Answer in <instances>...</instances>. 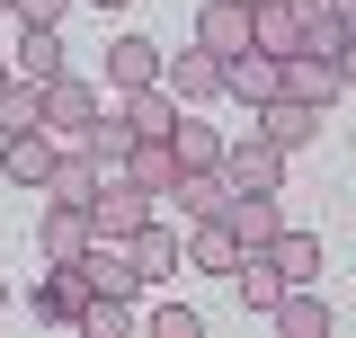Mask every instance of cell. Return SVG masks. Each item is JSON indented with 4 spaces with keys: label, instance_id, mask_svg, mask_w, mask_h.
I'll use <instances>...</instances> for the list:
<instances>
[{
    "label": "cell",
    "instance_id": "5b68a950",
    "mask_svg": "<svg viewBox=\"0 0 356 338\" xmlns=\"http://www.w3.org/2000/svg\"><path fill=\"white\" fill-rule=\"evenodd\" d=\"M250 134L259 143H276V152H303V143H321V107H303V98H267V107H250Z\"/></svg>",
    "mask_w": 356,
    "mask_h": 338
},
{
    "label": "cell",
    "instance_id": "9a60e30c",
    "mask_svg": "<svg viewBox=\"0 0 356 338\" xmlns=\"http://www.w3.org/2000/svg\"><path fill=\"white\" fill-rule=\"evenodd\" d=\"M267 321H276L285 338H330V303H321V285H285Z\"/></svg>",
    "mask_w": 356,
    "mask_h": 338
},
{
    "label": "cell",
    "instance_id": "4316f807",
    "mask_svg": "<svg viewBox=\"0 0 356 338\" xmlns=\"http://www.w3.org/2000/svg\"><path fill=\"white\" fill-rule=\"evenodd\" d=\"M81 143H89V161H98V169H125V152H134V125L116 116V107H98V125H89Z\"/></svg>",
    "mask_w": 356,
    "mask_h": 338
},
{
    "label": "cell",
    "instance_id": "e575fe53",
    "mask_svg": "<svg viewBox=\"0 0 356 338\" xmlns=\"http://www.w3.org/2000/svg\"><path fill=\"white\" fill-rule=\"evenodd\" d=\"M98 9H125V0H98Z\"/></svg>",
    "mask_w": 356,
    "mask_h": 338
},
{
    "label": "cell",
    "instance_id": "44dd1931",
    "mask_svg": "<svg viewBox=\"0 0 356 338\" xmlns=\"http://www.w3.org/2000/svg\"><path fill=\"white\" fill-rule=\"evenodd\" d=\"M125 178H143L152 196H170V178H178V152H170V134H134V152H125Z\"/></svg>",
    "mask_w": 356,
    "mask_h": 338
},
{
    "label": "cell",
    "instance_id": "e0dca14e",
    "mask_svg": "<svg viewBox=\"0 0 356 338\" xmlns=\"http://www.w3.org/2000/svg\"><path fill=\"white\" fill-rule=\"evenodd\" d=\"M267 267L285 285H321V232H276L267 241Z\"/></svg>",
    "mask_w": 356,
    "mask_h": 338
},
{
    "label": "cell",
    "instance_id": "2e32d148",
    "mask_svg": "<svg viewBox=\"0 0 356 338\" xmlns=\"http://www.w3.org/2000/svg\"><path fill=\"white\" fill-rule=\"evenodd\" d=\"M170 196H178V214H187V223H205V214L232 205V178H222V169H178Z\"/></svg>",
    "mask_w": 356,
    "mask_h": 338
},
{
    "label": "cell",
    "instance_id": "484cf974",
    "mask_svg": "<svg viewBox=\"0 0 356 338\" xmlns=\"http://www.w3.org/2000/svg\"><path fill=\"white\" fill-rule=\"evenodd\" d=\"M232 285H241V312H276V294H285V276L267 267V250H241Z\"/></svg>",
    "mask_w": 356,
    "mask_h": 338
},
{
    "label": "cell",
    "instance_id": "7402d4cb",
    "mask_svg": "<svg viewBox=\"0 0 356 338\" xmlns=\"http://www.w3.org/2000/svg\"><path fill=\"white\" fill-rule=\"evenodd\" d=\"M125 250H134V267H143V285H152V276H178V267H187V241H178V232H161V223H143Z\"/></svg>",
    "mask_w": 356,
    "mask_h": 338
},
{
    "label": "cell",
    "instance_id": "9c48e42d",
    "mask_svg": "<svg viewBox=\"0 0 356 338\" xmlns=\"http://www.w3.org/2000/svg\"><path fill=\"white\" fill-rule=\"evenodd\" d=\"M98 178H107V169L89 161V143H63L54 169H44V196H54V205H89V196H98Z\"/></svg>",
    "mask_w": 356,
    "mask_h": 338
},
{
    "label": "cell",
    "instance_id": "d4e9b609",
    "mask_svg": "<svg viewBox=\"0 0 356 338\" xmlns=\"http://www.w3.org/2000/svg\"><path fill=\"white\" fill-rule=\"evenodd\" d=\"M116 116H125L134 134H170V125H178V98H170L161 81H143V89H125V107H116Z\"/></svg>",
    "mask_w": 356,
    "mask_h": 338
},
{
    "label": "cell",
    "instance_id": "8992f818",
    "mask_svg": "<svg viewBox=\"0 0 356 338\" xmlns=\"http://www.w3.org/2000/svg\"><path fill=\"white\" fill-rule=\"evenodd\" d=\"M161 89H170L178 107H205V98H222V54H205V45L161 54Z\"/></svg>",
    "mask_w": 356,
    "mask_h": 338
},
{
    "label": "cell",
    "instance_id": "5bb4252c",
    "mask_svg": "<svg viewBox=\"0 0 356 338\" xmlns=\"http://www.w3.org/2000/svg\"><path fill=\"white\" fill-rule=\"evenodd\" d=\"M81 267H89V285H98V294H143V267H134L125 241H89Z\"/></svg>",
    "mask_w": 356,
    "mask_h": 338
},
{
    "label": "cell",
    "instance_id": "7a4b0ae2",
    "mask_svg": "<svg viewBox=\"0 0 356 338\" xmlns=\"http://www.w3.org/2000/svg\"><path fill=\"white\" fill-rule=\"evenodd\" d=\"M89 294H98V285H89V267L81 258H44L36 267V321H54V330H81V312H89Z\"/></svg>",
    "mask_w": 356,
    "mask_h": 338
},
{
    "label": "cell",
    "instance_id": "f1b7e54d",
    "mask_svg": "<svg viewBox=\"0 0 356 338\" xmlns=\"http://www.w3.org/2000/svg\"><path fill=\"white\" fill-rule=\"evenodd\" d=\"M152 338H205V321H196L187 303H161V312H152Z\"/></svg>",
    "mask_w": 356,
    "mask_h": 338
},
{
    "label": "cell",
    "instance_id": "7c38bea8",
    "mask_svg": "<svg viewBox=\"0 0 356 338\" xmlns=\"http://www.w3.org/2000/svg\"><path fill=\"white\" fill-rule=\"evenodd\" d=\"M222 223H232V241H241V250H267V241L285 232V214H276V196H241V187H232V205H222Z\"/></svg>",
    "mask_w": 356,
    "mask_h": 338
},
{
    "label": "cell",
    "instance_id": "30bf717a",
    "mask_svg": "<svg viewBox=\"0 0 356 338\" xmlns=\"http://www.w3.org/2000/svg\"><path fill=\"white\" fill-rule=\"evenodd\" d=\"M196 45L205 54H250V0H205L196 9Z\"/></svg>",
    "mask_w": 356,
    "mask_h": 338
},
{
    "label": "cell",
    "instance_id": "836d02e7",
    "mask_svg": "<svg viewBox=\"0 0 356 338\" xmlns=\"http://www.w3.org/2000/svg\"><path fill=\"white\" fill-rule=\"evenodd\" d=\"M0 89H9V54H0Z\"/></svg>",
    "mask_w": 356,
    "mask_h": 338
},
{
    "label": "cell",
    "instance_id": "cb8c5ba5",
    "mask_svg": "<svg viewBox=\"0 0 356 338\" xmlns=\"http://www.w3.org/2000/svg\"><path fill=\"white\" fill-rule=\"evenodd\" d=\"M170 152H178V169H222V134H214V125H196V107H178Z\"/></svg>",
    "mask_w": 356,
    "mask_h": 338
},
{
    "label": "cell",
    "instance_id": "d6a6232c",
    "mask_svg": "<svg viewBox=\"0 0 356 338\" xmlns=\"http://www.w3.org/2000/svg\"><path fill=\"white\" fill-rule=\"evenodd\" d=\"M294 9H303V18H312V9H330V0H294Z\"/></svg>",
    "mask_w": 356,
    "mask_h": 338
},
{
    "label": "cell",
    "instance_id": "6da1fadb",
    "mask_svg": "<svg viewBox=\"0 0 356 338\" xmlns=\"http://www.w3.org/2000/svg\"><path fill=\"white\" fill-rule=\"evenodd\" d=\"M143 223H152V187L125 178V169H107L98 196H89V232H98V241H134Z\"/></svg>",
    "mask_w": 356,
    "mask_h": 338
},
{
    "label": "cell",
    "instance_id": "277c9868",
    "mask_svg": "<svg viewBox=\"0 0 356 338\" xmlns=\"http://www.w3.org/2000/svg\"><path fill=\"white\" fill-rule=\"evenodd\" d=\"M98 107H107V98H98L89 81H72V72L44 81V134H54V143H81V134L98 125Z\"/></svg>",
    "mask_w": 356,
    "mask_h": 338
},
{
    "label": "cell",
    "instance_id": "83f0119b",
    "mask_svg": "<svg viewBox=\"0 0 356 338\" xmlns=\"http://www.w3.org/2000/svg\"><path fill=\"white\" fill-rule=\"evenodd\" d=\"M27 125H44V89L9 72V89H0V134H27Z\"/></svg>",
    "mask_w": 356,
    "mask_h": 338
},
{
    "label": "cell",
    "instance_id": "f546056e",
    "mask_svg": "<svg viewBox=\"0 0 356 338\" xmlns=\"http://www.w3.org/2000/svg\"><path fill=\"white\" fill-rule=\"evenodd\" d=\"M9 9H18V27H63L72 0H9Z\"/></svg>",
    "mask_w": 356,
    "mask_h": 338
},
{
    "label": "cell",
    "instance_id": "8d00e7d4",
    "mask_svg": "<svg viewBox=\"0 0 356 338\" xmlns=\"http://www.w3.org/2000/svg\"><path fill=\"white\" fill-rule=\"evenodd\" d=\"M250 9H259V0H250Z\"/></svg>",
    "mask_w": 356,
    "mask_h": 338
},
{
    "label": "cell",
    "instance_id": "ffe728a7",
    "mask_svg": "<svg viewBox=\"0 0 356 338\" xmlns=\"http://www.w3.org/2000/svg\"><path fill=\"white\" fill-rule=\"evenodd\" d=\"M143 81H161V45L152 36H116L107 45V89H143Z\"/></svg>",
    "mask_w": 356,
    "mask_h": 338
},
{
    "label": "cell",
    "instance_id": "52a82bcc",
    "mask_svg": "<svg viewBox=\"0 0 356 338\" xmlns=\"http://www.w3.org/2000/svg\"><path fill=\"white\" fill-rule=\"evenodd\" d=\"M222 89H232L241 107H267V98L285 89V63H276V54H259V45H250V54H222Z\"/></svg>",
    "mask_w": 356,
    "mask_h": 338
},
{
    "label": "cell",
    "instance_id": "74e56055",
    "mask_svg": "<svg viewBox=\"0 0 356 338\" xmlns=\"http://www.w3.org/2000/svg\"><path fill=\"white\" fill-rule=\"evenodd\" d=\"M0 9H9V0H0Z\"/></svg>",
    "mask_w": 356,
    "mask_h": 338
},
{
    "label": "cell",
    "instance_id": "4fadbf2b",
    "mask_svg": "<svg viewBox=\"0 0 356 338\" xmlns=\"http://www.w3.org/2000/svg\"><path fill=\"white\" fill-rule=\"evenodd\" d=\"M250 45L285 63V54L303 45V9H294V0H259V9H250Z\"/></svg>",
    "mask_w": 356,
    "mask_h": 338
},
{
    "label": "cell",
    "instance_id": "603a6c76",
    "mask_svg": "<svg viewBox=\"0 0 356 338\" xmlns=\"http://www.w3.org/2000/svg\"><path fill=\"white\" fill-rule=\"evenodd\" d=\"M98 232H89V205H54L44 196V258H81Z\"/></svg>",
    "mask_w": 356,
    "mask_h": 338
},
{
    "label": "cell",
    "instance_id": "ac0fdd59",
    "mask_svg": "<svg viewBox=\"0 0 356 338\" xmlns=\"http://www.w3.org/2000/svg\"><path fill=\"white\" fill-rule=\"evenodd\" d=\"M339 63H321V54H285V98H303V107H330L339 98Z\"/></svg>",
    "mask_w": 356,
    "mask_h": 338
},
{
    "label": "cell",
    "instance_id": "1f68e13d",
    "mask_svg": "<svg viewBox=\"0 0 356 338\" xmlns=\"http://www.w3.org/2000/svg\"><path fill=\"white\" fill-rule=\"evenodd\" d=\"M330 18H339V27H348V36H356V0H330Z\"/></svg>",
    "mask_w": 356,
    "mask_h": 338
},
{
    "label": "cell",
    "instance_id": "4dcf8cb0",
    "mask_svg": "<svg viewBox=\"0 0 356 338\" xmlns=\"http://www.w3.org/2000/svg\"><path fill=\"white\" fill-rule=\"evenodd\" d=\"M339 81H348V89H356V36H348V45H339Z\"/></svg>",
    "mask_w": 356,
    "mask_h": 338
},
{
    "label": "cell",
    "instance_id": "8fae6325",
    "mask_svg": "<svg viewBox=\"0 0 356 338\" xmlns=\"http://www.w3.org/2000/svg\"><path fill=\"white\" fill-rule=\"evenodd\" d=\"M9 72H18V81H63V72H72V63H63V27H18V54H9Z\"/></svg>",
    "mask_w": 356,
    "mask_h": 338
},
{
    "label": "cell",
    "instance_id": "d6986e66",
    "mask_svg": "<svg viewBox=\"0 0 356 338\" xmlns=\"http://www.w3.org/2000/svg\"><path fill=\"white\" fill-rule=\"evenodd\" d=\"M187 267H205V276H232V267H241V241H232L222 214H205V223L187 232Z\"/></svg>",
    "mask_w": 356,
    "mask_h": 338
},
{
    "label": "cell",
    "instance_id": "d590c367",
    "mask_svg": "<svg viewBox=\"0 0 356 338\" xmlns=\"http://www.w3.org/2000/svg\"><path fill=\"white\" fill-rule=\"evenodd\" d=\"M0 312H9V285H0Z\"/></svg>",
    "mask_w": 356,
    "mask_h": 338
},
{
    "label": "cell",
    "instance_id": "3957f363",
    "mask_svg": "<svg viewBox=\"0 0 356 338\" xmlns=\"http://www.w3.org/2000/svg\"><path fill=\"white\" fill-rule=\"evenodd\" d=\"M285 169H294V152H276V143H259V134L222 143V178H232L241 196H285Z\"/></svg>",
    "mask_w": 356,
    "mask_h": 338
},
{
    "label": "cell",
    "instance_id": "ba28073f",
    "mask_svg": "<svg viewBox=\"0 0 356 338\" xmlns=\"http://www.w3.org/2000/svg\"><path fill=\"white\" fill-rule=\"evenodd\" d=\"M54 152H63V143H54L44 125H27V134H0V169H9V178H18L27 196H44V169H54Z\"/></svg>",
    "mask_w": 356,
    "mask_h": 338
}]
</instances>
